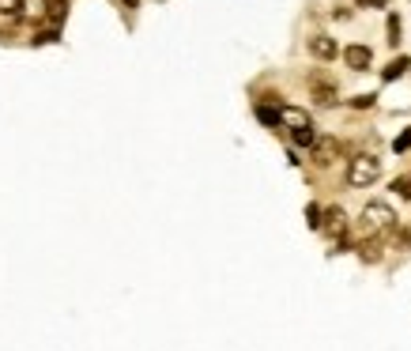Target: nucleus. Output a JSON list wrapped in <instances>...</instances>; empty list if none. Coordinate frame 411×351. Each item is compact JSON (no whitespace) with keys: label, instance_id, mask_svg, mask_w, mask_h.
I'll use <instances>...</instances> for the list:
<instances>
[{"label":"nucleus","instance_id":"obj_1","mask_svg":"<svg viewBox=\"0 0 411 351\" xmlns=\"http://www.w3.org/2000/svg\"><path fill=\"white\" fill-rule=\"evenodd\" d=\"M397 212H392L389 201H366V208L359 215V227L366 234H385V230H397Z\"/></svg>","mask_w":411,"mask_h":351},{"label":"nucleus","instance_id":"obj_2","mask_svg":"<svg viewBox=\"0 0 411 351\" xmlns=\"http://www.w3.org/2000/svg\"><path fill=\"white\" fill-rule=\"evenodd\" d=\"M381 178V159L377 155H354L348 163V185L351 189H370Z\"/></svg>","mask_w":411,"mask_h":351},{"label":"nucleus","instance_id":"obj_3","mask_svg":"<svg viewBox=\"0 0 411 351\" xmlns=\"http://www.w3.org/2000/svg\"><path fill=\"white\" fill-rule=\"evenodd\" d=\"M310 99L317 102L321 110L340 106V87H336V79H328V76H321V72H313V76H310Z\"/></svg>","mask_w":411,"mask_h":351},{"label":"nucleus","instance_id":"obj_4","mask_svg":"<svg viewBox=\"0 0 411 351\" xmlns=\"http://www.w3.org/2000/svg\"><path fill=\"white\" fill-rule=\"evenodd\" d=\"M279 125H283L287 132H294V129H313V117L305 114L302 106H294V102H279Z\"/></svg>","mask_w":411,"mask_h":351},{"label":"nucleus","instance_id":"obj_5","mask_svg":"<svg viewBox=\"0 0 411 351\" xmlns=\"http://www.w3.org/2000/svg\"><path fill=\"white\" fill-rule=\"evenodd\" d=\"M340 151H343V143L336 140V137H321V140H317V148L310 151V163H313V166H332Z\"/></svg>","mask_w":411,"mask_h":351},{"label":"nucleus","instance_id":"obj_6","mask_svg":"<svg viewBox=\"0 0 411 351\" xmlns=\"http://www.w3.org/2000/svg\"><path fill=\"white\" fill-rule=\"evenodd\" d=\"M343 65H348L351 72H366L370 65H374V50H370V46H362V42L343 46Z\"/></svg>","mask_w":411,"mask_h":351},{"label":"nucleus","instance_id":"obj_7","mask_svg":"<svg viewBox=\"0 0 411 351\" xmlns=\"http://www.w3.org/2000/svg\"><path fill=\"white\" fill-rule=\"evenodd\" d=\"M310 53L317 61H336L340 57V46H336V38H328V34H313L310 38Z\"/></svg>","mask_w":411,"mask_h":351},{"label":"nucleus","instance_id":"obj_8","mask_svg":"<svg viewBox=\"0 0 411 351\" xmlns=\"http://www.w3.org/2000/svg\"><path fill=\"white\" fill-rule=\"evenodd\" d=\"M348 227H351V223H348V212H343L340 204H332V208H325V230H328V234L343 238V234H348Z\"/></svg>","mask_w":411,"mask_h":351},{"label":"nucleus","instance_id":"obj_9","mask_svg":"<svg viewBox=\"0 0 411 351\" xmlns=\"http://www.w3.org/2000/svg\"><path fill=\"white\" fill-rule=\"evenodd\" d=\"M253 114H257V121L268 125V129H283V125H279V102H257Z\"/></svg>","mask_w":411,"mask_h":351},{"label":"nucleus","instance_id":"obj_10","mask_svg":"<svg viewBox=\"0 0 411 351\" xmlns=\"http://www.w3.org/2000/svg\"><path fill=\"white\" fill-rule=\"evenodd\" d=\"M287 137H291L294 148L313 151V148H317V140H321V132H317V129H294V132H287Z\"/></svg>","mask_w":411,"mask_h":351},{"label":"nucleus","instance_id":"obj_11","mask_svg":"<svg viewBox=\"0 0 411 351\" xmlns=\"http://www.w3.org/2000/svg\"><path fill=\"white\" fill-rule=\"evenodd\" d=\"M404 72H411V57H397V61H389V65H385L381 79H385V83H392V79H400Z\"/></svg>","mask_w":411,"mask_h":351},{"label":"nucleus","instance_id":"obj_12","mask_svg":"<svg viewBox=\"0 0 411 351\" xmlns=\"http://www.w3.org/2000/svg\"><path fill=\"white\" fill-rule=\"evenodd\" d=\"M305 227H310V230H325V208H321L317 201L305 204Z\"/></svg>","mask_w":411,"mask_h":351},{"label":"nucleus","instance_id":"obj_13","mask_svg":"<svg viewBox=\"0 0 411 351\" xmlns=\"http://www.w3.org/2000/svg\"><path fill=\"white\" fill-rule=\"evenodd\" d=\"M359 257L366 261V265H377V261H381V245H377V242H362L359 245Z\"/></svg>","mask_w":411,"mask_h":351},{"label":"nucleus","instance_id":"obj_14","mask_svg":"<svg viewBox=\"0 0 411 351\" xmlns=\"http://www.w3.org/2000/svg\"><path fill=\"white\" fill-rule=\"evenodd\" d=\"M389 193H397V197H404V201H411V174H404V178H392Z\"/></svg>","mask_w":411,"mask_h":351},{"label":"nucleus","instance_id":"obj_15","mask_svg":"<svg viewBox=\"0 0 411 351\" xmlns=\"http://www.w3.org/2000/svg\"><path fill=\"white\" fill-rule=\"evenodd\" d=\"M23 12H27L30 19H42V15L50 12V0H27V4H23Z\"/></svg>","mask_w":411,"mask_h":351},{"label":"nucleus","instance_id":"obj_16","mask_svg":"<svg viewBox=\"0 0 411 351\" xmlns=\"http://www.w3.org/2000/svg\"><path fill=\"white\" fill-rule=\"evenodd\" d=\"M392 151H397V155H408V151H411V125L400 132L397 140H392Z\"/></svg>","mask_w":411,"mask_h":351},{"label":"nucleus","instance_id":"obj_17","mask_svg":"<svg viewBox=\"0 0 411 351\" xmlns=\"http://www.w3.org/2000/svg\"><path fill=\"white\" fill-rule=\"evenodd\" d=\"M389 46L392 50L400 46V15L397 12H389Z\"/></svg>","mask_w":411,"mask_h":351},{"label":"nucleus","instance_id":"obj_18","mask_svg":"<svg viewBox=\"0 0 411 351\" xmlns=\"http://www.w3.org/2000/svg\"><path fill=\"white\" fill-rule=\"evenodd\" d=\"M374 102H377V94H354V99L348 102V106H351V110H370Z\"/></svg>","mask_w":411,"mask_h":351},{"label":"nucleus","instance_id":"obj_19","mask_svg":"<svg viewBox=\"0 0 411 351\" xmlns=\"http://www.w3.org/2000/svg\"><path fill=\"white\" fill-rule=\"evenodd\" d=\"M23 4H27V0H0V12L15 15V12H23Z\"/></svg>","mask_w":411,"mask_h":351},{"label":"nucleus","instance_id":"obj_20","mask_svg":"<svg viewBox=\"0 0 411 351\" xmlns=\"http://www.w3.org/2000/svg\"><path fill=\"white\" fill-rule=\"evenodd\" d=\"M57 42V30H46V34H34V46H53Z\"/></svg>","mask_w":411,"mask_h":351},{"label":"nucleus","instance_id":"obj_21","mask_svg":"<svg viewBox=\"0 0 411 351\" xmlns=\"http://www.w3.org/2000/svg\"><path fill=\"white\" fill-rule=\"evenodd\" d=\"M125 4H128V8H136V0H125Z\"/></svg>","mask_w":411,"mask_h":351}]
</instances>
